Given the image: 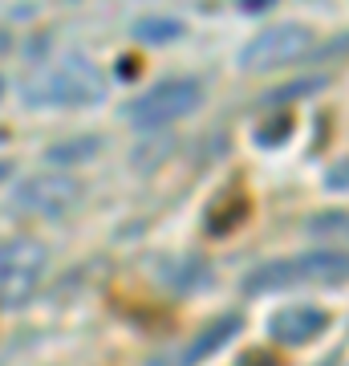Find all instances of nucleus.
I'll return each instance as SVG.
<instances>
[{"instance_id":"nucleus-1","label":"nucleus","mask_w":349,"mask_h":366,"mask_svg":"<svg viewBox=\"0 0 349 366\" xmlns=\"http://www.w3.org/2000/svg\"><path fill=\"white\" fill-rule=\"evenodd\" d=\"M102 94H106L102 74L90 61H78V57L45 66L21 86V98L29 106H45V110H53V106H93Z\"/></svg>"},{"instance_id":"nucleus-2","label":"nucleus","mask_w":349,"mask_h":366,"mask_svg":"<svg viewBox=\"0 0 349 366\" xmlns=\"http://www.w3.org/2000/svg\"><path fill=\"white\" fill-rule=\"evenodd\" d=\"M349 281V252L345 249H321L297 261H268L252 269L244 281L248 293H268V289L288 285H341Z\"/></svg>"},{"instance_id":"nucleus-3","label":"nucleus","mask_w":349,"mask_h":366,"mask_svg":"<svg viewBox=\"0 0 349 366\" xmlns=\"http://www.w3.org/2000/svg\"><path fill=\"white\" fill-rule=\"evenodd\" d=\"M45 264H49V252L41 240H33V236L4 240L0 244V305L13 310L33 297L45 277Z\"/></svg>"},{"instance_id":"nucleus-4","label":"nucleus","mask_w":349,"mask_h":366,"mask_svg":"<svg viewBox=\"0 0 349 366\" xmlns=\"http://www.w3.org/2000/svg\"><path fill=\"white\" fill-rule=\"evenodd\" d=\"M203 102V86L191 78H171V81H158L151 86L146 94H138L134 102L126 106V118L134 127H167L175 118H187L191 110H199Z\"/></svg>"},{"instance_id":"nucleus-5","label":"nucleus","mask_w":349,"mask_h":366,"mask_svg":"<svg viewBox=\"0 0 349 366\" xmlns=\"http://www.w3.org/2000/svg\"><path fill=\"white\" fill-rule=\"evenodd\" d=\"M317 37H313V29L305 25H272L264 33L244 45L240 53V69L248 74H268V69H280V66H293L300 57H309Z\"/></svg>"},{"instance_id":"nucleus-6","label":"nucleus","mask_w":349,"mask_h":366,"mask_svg":"<svg viewBox=\"0 0 349 366\" xmlns=\"http://www.w3.org/2000/svg\"><path fill=\"white\" fill-rule=\"evenodd\" d=\"M81 183L69 175H33V179L13 187V208L29 212V216H45V220H61L78 208Z\"/></svg>"},{"instance_id":"nucleus-7","label":"nucleus","mask_w":349,"mask_h":366,"mask_svg":"<svg viewBox=\"0 0 349 366\" xmlns=\"http://www.w3.org/2000/svg\"><path fill=\"white\" fill-rule=\"evenodd\" d=\"M268 330L280 346H305V342H313L317 334L329 330V314L317 310V305H293V310H280L272 317Z\"/></svg>"},{"instance_id":"nucleus-8","label":"nucleus","mask_w":349,"mask_h":366,"mask_svg":"<svg viewBox=\"0 0 349 366\" xmlns=\"http://www.w3.org/2000/svg\"><path fill=\"white\" fill-rule=\"evenodd\" d=\"M248 216H252V199H248L240 187H232V192H223V196L207 208V232L228 236V232H236L240 224H248Z\"/></svg>"},{"instance_id":"nucleus-9","label":"nucleus","mask_w":349,"mask_h":366,"mask_svg":"<svg viewBox=\"0 0 349 366\" xmlns=\"http://www.w3.org/2000/svg\"><path fill=\"white\" fill-rule=\"evenodd\" d=\"M236 334H240V317H236V314L216 317V322H211V326H207L203 334H199V338L191 342V350L175 358V366H195V362H203L207 354H216V350L223 346V342L236 338Z\"/></svg>"},{"instance_id":"nucleus-10","label":"nucleus","mask_w":349,"mask_h":366,"mask_svg":"<svg viewBox=\"0 0 349 366\" xmlns=\"http://www.w3.org/2000/svg\"><path fill=\"white\" fill-rule=\"evenodd\" d=\"M207 281H211V269H207L203 257H183L167 269V285L179 289V293H199Z\"/></svg>"},{"instance_id":"nucleus-11","label":"nucleus","mask_w":349,"mask_h":366,"mask_svg":"<svg viewBox=\"0 0 349 366\" xmlns=\"http://www.w3.org/2000/svg\"><path fill=\"white\" fill-rule=\"evenodd\" d=\"M98 147H102V139L98 134H90V139H69V143H57L49 147V163L53 167H65V163H86V159L98 155Z\"/></svg>"},{"instance_id":"nucleus-12","label":"nucleus","mask_w":349,"mask_h":366,"mask_svg":"<svg viewBox=\"0 0 349 366\" xmlns=\"http://www.w3.org/2000/svg\"><path fill=\"white\" fill-rule=\"evenodd\" d=\"M309 236L349 244V212H321V216H313V220H309Z\"/></svg>"},{"instance_id":"nucleus-13","label":"nucleus","mask_w":349,"mask_h":366,"mask_svg":"<svg viewBox=\"0 0 349 366\" xmlns=\"http://www.w3.org/2000/svg\"><path fill=\"white\" fill-rule=\"evenodd\" d=\"M288 134H293V118H288V114H276V118H268V122L256 131V143H260V147H280Z\"/></svg>"},{"instance_id":"nucleus-14","label":"nucleus","mask_w":349,"mask_h":366,"mask_svg":"<svg viewBox=\"0 0 349 366\" xmlns=\"http://www.w3.org/2000/svg\"><path fill=\"white\" fill-rule=\"evenodd\" d=\"M240 366H280V354H272L268 346H252V350L240 358Z\"/></svg>"},{"instance_id":"nucleus-15","label":"nucleus","mask_w":349,"mask_h":366,"mask_svg":"<svg viewBox=\"0 0 349 366\" xmlns=\"http://www.w3.org/2000/svg\"><path fill=\"white\" fill-rule=\"evenodd\" d=\"M325 187L345 192V187H349V159H341V163H333V167L325 171Z\"/></svg>"},{"instance_id":"nucleus-16","label":"nucleus","mask_w":349,"mask_h":366,"mask_svg":"<svg viewBox=\"0 0 349 366\" xmlns=\"http://www.w3.org/2000/svg\"><path fill=\"white\" fill-rule=\"evenodd\" d=\"M134 33L143 41H163V37H179V25H138Z\"/></svg>"},{"instance_id":"nucleus-17","label":"nucleus","mask_w":349,"mask_h":366,"mask_svg":"<svg viewBox=\"0 0 349 366\" xmlns=\"http://www.w3.org/2000/svg\"><path fill=\"white\" fill-rule=\"evenodd\" d=\"M9 175H13V163H9V159H0V183L9 179Z\"/></svg>"}]
</instances>
